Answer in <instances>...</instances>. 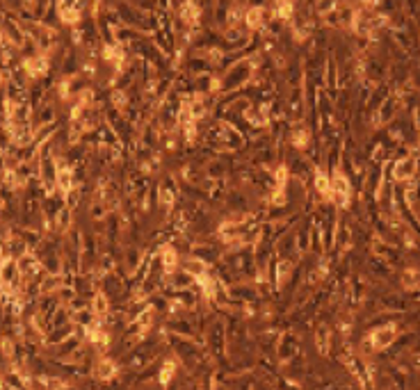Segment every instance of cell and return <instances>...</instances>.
<instances>
[{"mask_svg": "<svg viewBox=\"0 0 420 390\" xmlns=\"http://www.w3.org/2000/svg\"><path fill=\"white\" fill-rule=\"evenodd\" d=\"M306 139H309V132H304V130H299V132H295V135H292V142H295L299 148H304Z\"/></svg>", "mask_w": 420, "mask_h": 390, "instance_id": "9c48e42d", "label": "cell"}, {"mask_svg": "<svg viewBox=\"0 0 420 390\" xmlns=\"http://www.w3.org/2000/svg\"><path fill=\"white\" fill-rule=\"evenodd\" d=\"M114 372H117V367H114L112 363H107V361H103L101 367H99V377L101 379H110V377H114Z\"/></svg>", "mask_w": 420, "mask_h": 390, "instance_id": "ba28073f", "label": "cell"}, {"mask_svg": "<svg viewBox=\"0 0 420 390\" xmlns=\"http://www.w3.org/2000/svg\"><path fill=\"white\" fill-rule=\"evenodd\" d=\"M171 370H174V363H167V370H162V374H160V381H162V384H167V381H169Z\"/></svg>", "mask_w": 420, "mask_h": 390, "instance_id": "7c38bea8", "label": "cell"}, {"mask_svg": "<svg viewBox=\"0 0 420 390\" xmlns=\"http://www.w3.org/2000/svg\"><path fill=\"white\" fill-rule=\"evenodd\" d=\"M395 326H379V329H374L370 336H368V342L372 344L374 349H384V347H388V344L395 340Z\"/></svg>", "mask_w": 420, "mask_h": 390, "instance_id": "6da1fadb", "label": "cell"}, {"mask_svg": "<svg viewBox=\"0 0 420 390\" xmlns=\"http://www.w3.org/2000/svg\"><path fill=\"white\" fill-rule=\"evenodd\" d=\"M26 69L30 75H41V73L48 69V60L46 57H41V55H37V57H30V60L26 62Z\"/></svg>", "mask_w": 420, "mask_h": 390, "instance_id": "3957f363", "label": "cell"}, {"mask_svg": "<svg viewBox=\"0 0 420 390\" xmlns=\"http://www.w3.org/2000/svg\"><path fill=\"white\" fill-rule=\"evenodd\" d=\"M94 308H96V313H105V311H107V304H105L103 294H96V299H94Z\"/></svg>", "mask_w": 420, "mask_h": 390, "instance_id": "30bf717a", "label": "cell"}, {"mask_svg": "<svg viewBox=\"0 0 420 390\" xmlns=\"http://www.w3.org/2000/svg\"><path fill=\"white\" fill-rule=\"evenodd\" d=\"M331 185H334V201H338V205H347L349 196H352V190H349L347 178H345L342 173H338Z\"/></svg>", "mask_w": 420, "mask_h": 390, "instance_id": "7a4b0ae2", "label": "cell"}, {"mask_svg": "<svg viewBox=\"0 0 420 390\" xmlns=\"http://www.w3.org/2000/svg\"><path fill=\"white\" fill-rule=\"evenodd\" d=\"M416 171V162L414 160H404L395 167V178H411Z\"/></svg>", "mask_w": 420, "mask_h": 390, "instance_id": "5b68a950", "label": "cell"}, {"mask_svg": "<svg viewBox=\"0 0 420 390\" xmlns=\"http://www.w3.org/2000/svg\"><path fill=\"white\" fill-rule=\"evenodd\" d=\"M317 344H320V351L324 354V351H327V329L317 331Z\"/></svg>", "mask_w": 420, "mask_h": 390, "instance_id": "8fae6325", "label": "cell"}, {"mask_svg": "<svg viewBox=\"0 0 420 390\" xmlns=\"http://www.w3.org/2000/svg\"><path fill=\"white\" fill-rule=\"evenodd\" d=\"M315 187H317V192H320L324 198H334V185H331V180H329L324 173H317Z\"/></svg>", "mask_w": 420, "mask_h": 390, "instance_id": "277c9868", "label": "cell"}, {"mask_svg": "<svg viewBox=\"0 0 420 390\" xmlns=\"http://www.w3.org/2000/svg\"><path fill=\"white\" fill-rule=\"evenodd\" d=\"M162 265L167 267V269H174V265H176V251L169 249V246H164L162 249Z\"/></svg>", "mask_w": 420, "mask_h": 390, "instance_id": "52a82bcc", "label": "cell"}, {"mask_svg": "<svg viewBox=\"0 0 420 390\" xmlns=\"http://www.w3.org/2000/svg\"><path fill=\"white\" fill-rule=\"evenodd\" d=\"M247 25H249L251 30L262 25V9L261 7H251L249 12H247Z\"/></svg>", "mask_w": 420, "mask_h": 390, "instance_id": "8992f818", "label": "cell"}]
</instances>
